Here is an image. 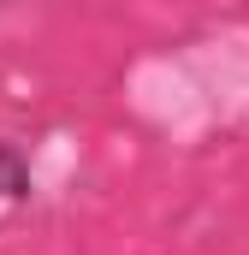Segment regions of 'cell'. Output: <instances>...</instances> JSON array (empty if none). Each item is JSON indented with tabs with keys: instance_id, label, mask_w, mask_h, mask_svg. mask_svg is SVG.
I'll list each match as a JSON object with an SVG mask.
<instances>
[{
	"instance_id": "cell-1",
	"label": "cell",
	"mask_w": 249,
	"mask_h": 255,
	"mask_svg": "<svg viewBox=\"0 0 249 255\" xmlns=\"http://www.w3.org/2000/svg\"><path fill=\"white\" fill-rule=\"evenodd\" d=\"M24 202H30V160H24L18 142L0 136V214H12Z\"/></svg>"
}]
</instances>
